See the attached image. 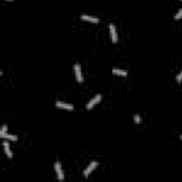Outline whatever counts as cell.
<instances>
[{
  "instance_id": "cell-1",
  "label": "cell",
  "mask_w": 182,
  "mask_h": 182,
  "mask_svg": "<svg viewBox=\"0 0 182 182\" xmlns=\"http://www.w3.org/2000/svg\"><path fill=\"white\" fill-rule=\"evenodd\" d=\"M54 169H56V174H57V178H58L60 181H63V179H64V174H63V169H61V164H60L58 161L54 164Z\"/></svg>"
},
{
  "instance_id": "cell-2",
  "label": "cell",
  "mask_w": 182,
  "mask_h": 182,
  "mask_svg": "<svg viewBox=\"0 0 182 182\" xmlns=\"http://www.w3.org/2000/svg\"><path fill=\"white\" fill-rule=\"evenodd\" d=\"M74 71H75V78H77V81L78 83H83L84 80H83V73H81V67L78 63H75L74 64Z\"/></svg>"
},
{
  "instance_id": "cell-3",
  "label": "cell",
  "mask_w": 182,
  "mask_h": 182,
  "mask_svg": "<svg viewBox=\"0 0 182 182\" xmlns=\"http://www.w3.org/2000/svg\"><path fill=\"white\" fill-rule=\"evenodd\" d=\"M98 101H101V94H97L94 98H91V100L87 103V110H91V108L94 107Z\"/></svg>"
},
{
  "instance_id": "cell-4",
  "label": "cell",
  "mask_w": 182,
  "mask_h": 182,
  "mask_svg": "<svg viewBox=\"0 0 182 182\" xmlns=\"http://www.w3.org/2000/svg\"><path fill=\"white\" fill-rule=\"evenodd\" d=\"M110 34H111V40L114 41V43H117L118 41V34H117V29H115V26L111 23L110 24Z\"/></svg>"
},
{
  "instance_id": "cell-5",
  "label": "cell",
  "mask_w": 182,
  "mask_h": 182,
  "mask_svg": "<svg viewBox=\"0 0 182 182\" xmlns=\"http://www.w3.org/2000/svg\"><path fill=\"white\" fill-rule=\"evenodd\" d=\"M97 167H98V164H97L96 161H94V162H91V164H90V165L87 167V169L84 171V178H88V176H90V174H91V172L94 171V169H96Z\"/></svg>"
},
{
  "instance_id": "cell-6",
  "label": "cell",
  "mask_w": 182,
  "mask_h": 182,
  "mask_svg": "<svg viewBox=\"0 0 182 182\" xmlns=\"http://www.w3.org/2000/svg\"><path fill=\"white\" fill-rule=\"evenodd\" d=\"M56 107L64 108V110H74V105H73V104H68V103H63V101H57V103H56Z\"/></svg>"
},
{
  "instance_id": "cell-7",
  "label": "cell",
  "mask_w": 182,
  "mask_h": 182,
  "mask_svg": "<svg viewBox=\"0 0 182 182\" xmlns=\"http://www.w3.org/2000/svg\"><path fill=\"white\" fill-rule=\"evenodd\" d=\"M3 148H4L6 155H7L9 158H13V152H11V150H10V144H9L7 141H4V142H3Z\"/></svg>"
},
{
  "instance_id": "cell-8",
  "label": "cell",
  "mask_w": 182,
  "mask_h": 182,
  "mask_svg": "<svg viewBox=\"0 0 182 182\" xmlns=\"http://www.w3.org/2000/svg\"><path fill=\"white\" fill-rule=\"evenodd\" d=\"M81 19H83V20H87V22H91V23H98L100 22L98 17H96V16H88V14H83Z\"/></svg>"
},
{
  "instance_id": "cell-9",
  "label": "cell",
  "mask_w": 182,
  "mask_h": 182,
  "mask_svg": "<svg viewBox=\"0 0 182 182\" xmlns=\"http://www.w3.org/2000/svg\"><path fill=\"white\" fill-rule=\"evenodd\" d=\"M0 137L6 139H11V141H17V137L16 135H11V134H7V132H0Z\"/></svg>"
},
{
  "instance_id": "cell-10",
  "label": "cell",
  "mask_w": 182,
  "mask_h": 182,
  "mask_svg": "<svg viewBox=\"0 0 182 182\" xmlns=\"http://www.w3.org/2000/svg\"><path fill=\"white\" fill-rule=\"evenodd\" d=\"M112 73H114V74H117V75H124V77L128 74L125 70H121V68H112Z\"/></svg>"
},
{
  "instance_id": "cell-11",
  "label": "cell",
  "mask_w": 182,
  "mask_h": 182,
  "mask_svg": "<svg viewBox=\"0 0 182 182\" xmlns=\"http://www.w3.org/2000/svg\"><path fill=\"white\" fill-rule=\"evenodd\" d=\"M181 17H182V9H179V10H178V13L175 14V20H179Z\"/></svg>"
},
{
  "instance_id": "cell-12",
  "label": "cell",
  "mask_w": 182,
  "mask_h": 182,
  "mask_svg": "<svg viewBox=\"0 0 182 182\" xmlns=\"http://www.w3.org/2000/svg\"><path fill=\"white\" fill-rule=\"evenodd\" d=\"M134 121H135V124H139V122H141V117H139V114H135V115H134Z\"/></svg>"
},
{
  "instance_id": "cell-13",
  "label": "cell",
  "mask_w": 182,
  "mask_h": 182,
  "mask_svg": "<svg viewBox=\"0 0 182 182\" xmlns=\"http://www.w3.org/2000/svg\"><path fill=\"white\" fill-rule=\"evenodd\" d=\"M176 81H178V83H181V81H182V71L176 75Z\"/></svg>"
},
{
  "instance_id": "cell-14",
  "label": "cell",
  "mask_w": 182,
  "mask_h": 182,
  "mask_svg": "<svg viewBox=\"0 0 182 182\" xmlns=\"http://www.w3.org/2000/svg\"><path fill=\"white\" fill-rule=\"evenodd\" d=\"M0 132H7V125H3V127H1V131H0Z\"/></svg>"
},
{
  "instance_id": "cell-15",
  "label": "cell",
  "mask_w": 182,
  "mask_h": 182,
  "mask_svg": "<svg viewBox=\"0 0 182 182\" xmlns=\"http://www.w3.org/2000/svg\"><path fill=\"white\" fill-rule=\"evenodd\" d=\"M181 139H182V135H181Z\"/></svg>"
}]
</instances>
